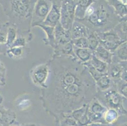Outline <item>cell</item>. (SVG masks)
Listing matches in <instances>:
<instances>
[{"label":"cell","mask_w":127,"mask_h":126,"mask_svg":"<svg viewBox=\"0 0 127 126\" xmlns=\"http://www.w3.org/2000/svg\"><path fill=\"white\" fill-rule=\"evenodd\" d=\"M15 105L20 110L28 109L32 105V100L29 93H23L19 95L15 99Z\"/></svg>","instance_id":"15"},{"label":"cell","mask_w":127,"mask_h":126,"mask_svg":"<svg viewBox=\"0 0 127 126\" xmlns=\"http://www.w3.org/2000/svg\"><path fill=\"white\" fill-rule=\"evenodd\" d=\"M73 52L76 58L83 64L89 62L93 55V51L88 48H78L73 46Z\"/></svg>","instance_id":"13"},{"label":"cell","mask_w":127,"mask_h":126,"mask_svg":"<svg viewBox=\"0 0 127 126\" xmlns=\"http://www.w3.org/2000/svg\"><path fill=\"white\" fill-rule=\"evenodd\" d=\"M37 0H0L6 16L10 25L15 26L17 34L32 33V16Z\"/></svg>","instance_id":"3"},{"label":"cell","mask_w":127,"mask_h":126,"mask_svg":"<svg viewBox=\"0 0 127 126\" xmlns=\"http://www.w3.org/2000/svg\"><path fill=\"white\" fill-rule=\"evenodd\" d=\"M33 38H34V35L32 33L25 35L17 34V38L11 47H25L30 42L32 41Z\"/></svg>","instance_id":"24"},{"label":"cell","mask_w":127,"mask_h":126,"mask_svg":"<svg viewBox=\"0 0 127 126\" xmlns=\"http://www.w3.org/2000/svg\"><path fill=\"white\" fill-rule=\"evenodd\" d=\"M122 4H125V5H127V0H119Z\"/></svg>","instance_id":"34"},{"label":"cell","mask_w":127,"mask_h":126,"mask_svg":"<svg viewBox=\"0 0 127 126\" xmlns=\"http://www.w3.org/2000/svg\"><path fill=\"white\" fill-rule=\"evenodd\" d=\"M7 48L5 46H0V54H5Z\"/></svg>","instance_id":"33"},{"label":"cell","mask_w":127,"mask_h":126,"mask_svg":"<svg viewBox=\"0 0 127 126\" xmlns=\"http://www.w3.org/2000/svg\"><path fill=\"white\" fill-rule=\"evenodd\" d=\"M118 117V111L113 108H108L104 114V119L108 123H112L117 119Z\"/></svg>","instance_id":"28"},{"label":"cell","mask_w":127,"mask_h":126,"mask_svg":"<svg viewBox=\"0 0 127 126\" xmlns=\"http://www.w3.org/2000/svg\"><path fill=\"white\" fill-rule=\"evenodd\" d=\"M6 68L4 66L1 59H0V82L4 85H6Z\"/></svg>","instance_id":"32"},{"label":"cell","mask_w":127,"mask_h":126,"mask_svg":"<svg viewBox=\"0 0 127 126\" xmlns=\"http://www.w3.org/2000/svg\"><path fill=\"white\" fill-rule=\"evenodd\" d=\"M115 83V86L117 92L121 95L127 98V82L126 81H123L122 79H119Z\"/></svg>","instance_id":"29"},{"label":"cell","mask_w":127,"mask_h":126,"mask_svg":"<svg viewBox=\"0 0 127 126\" xmlns=\"http://www.w3.org/2000/svg\"><path fill=\"white\" fill-rule=\"evenodd\" d=\"M17 36V28L12 25L9 24L7 29V35H6V41L5 46L6 48H9L12 46Z\"/></svg>","instance_id":"26"},{"label":"cell","mask_w":127,"mask_h":126,"mask_svg":"<svg viewBox=\"0 0 127 126\" xmlns=\"http://www.w3.org/2000/svg\"><path fill=\"white\" fill-rule=\"evenodd\" d=\"M49 74L48 62L42 63L32 68L29 72L30 78L32 83L39 88H44Z\"/></svg>","instance_id":"6"},{"label":"cell","mask_w":127,"mask_h":126,"mask_svg":"<svg viewBox=\"0 0 127 126\" xmlns=\"http://www.w3.org/2000/svg\"><path fill=\"white\" fill-rule=\"evenodd\" d=\"M127 60V43L125 42L120 45L113 53L112 61L121 62Z\"/></svg>","instance_id":"18"},{"label":"cell","mask_w":127,"mask_h":126,"mask_svg":"<svg viewBox=\"0 0 127 126\" xmlns=\"http://www.w3.org/2000/svg\"><path fill=\"white\" fill-rule=\"evenodd\" d=\"M121 19L106 0H95L85 10L83 18H75L96 33L113 29Z\"/></svg>","instance_id":"2"},{"label":"cell","mask_w":127,"mask_h":126,"mask_svg":"<svg viewBox=\"0 0 127 126\" xmlns=\"http://www.w3.org/2000/svg\"><path fill=\"white\" fill-rule=\"evenodd\" d=\"M15 119V115L13 112L6 110L0 105V124H11Z\"/></svg>","instance_id":"23"},{"label":"cell","mask_w":127,"mask_h":126,"mask_svg":"<svg viewBox=\"0 0 127 126\" xmlns=\"http://www.w3.org/2000/svg\"><path fill=\"white\" fill-rule=\"evenodd\" d=\"M35 27L41 28V29L45 32L46 37L43 39V42L46 46H51L53 49L55 48L56 42L55 38V27L45 25L43 24H39Z\"/></svg>","instance_id":"12"},{"label":"cell","mask_w":127,"mask_h":126,"mask_svg":"<svg viewBox=\"0 0 127 126\" xmlns=\"http://www.w3.org/2000/svg\"><path fill=\"white\" fill-rule=\"evenodd\" d=\"M4 86V84H3L1 82H0V86Z\"/></svg>","instance_id":"36"},{"label":"cell","mask_w":127,"mask_h":126,"mask_svg":"<svg viewBox=\"0 0 127 126\" xmlns=\"http://www.w3.org/2000/svg\"><path fill=\"white\" fill-rule=\"evenodd\" d=\"M97 34L100 45L111 53L114 52L122 44L127 42L120 39L113 28L102 33H97Z\"/></svg>","instance_id":"8"},{"label":"cell","mask_w":127,"mask_h":126,"mask_svg":"<svg viewBox=\"0 0 127 126\" xmlns=\"http://www.w3.org/2000/svg\"><path fill=\"white\" fill-rule=\"evenodd\" d=\"M127 17L122 18L120 22L113 28L119 37L123 41H127Z\"/></svg>","instance_id":"22"},{"label":"cell","mask_w":127,"mask_h":126,"mask_svg":"<svg viewBox=\"0 0 127 126\" xmlns=\"http://www.w3.org/2000/svg\"><path fill=\"white\" fill-rule=\"evenodd\" d=\"M25 47H9L6 50L5 55L8 57L13 59H22L27 54L25 51Z\"/></svg>","instance_id":"20"},{"label":"cell","mask_w":127,"mask_h":126,"mask_svg":"<svg viewBox=\"0 0 127 126\" xmlns=\"http://www.w3.org/2000/svg\"><path fill=\"white\" fill-rule=\"evenodd\" d=\"M95 97L106 108H113L117 111L125 112L124 106L127 105V98L117 92L115 86L106 91L97 92Z\"/></svg>","instance_id":"4"},{"label":"cell","mask_w":127,"mask_h":126,"mask_svg":"<svg viewBox=\"0 0 127 126\" xmlns=\"http://www.w3.org/2000/svg\"><path fill=\"white\" fill-rule=\"evenodd\" d=\"M88 109L92 112V116L94 119H95L97 117L98 115L104 114L107 108L102 105L95 97H94L88 103Z\"/></svg>","instance_id":"14"},{"label":"cell","mask_w":127,"mask_h":126,"mask_svg":"<svg viewBox=\"0 0 127 126\" xmlns=\"http://www.w3.org/2000/svg\"><path fill=\"white\" fill-rule=\"evenodd\" d=\"M95 1V0H77L75 18H77V19L83 18L85 10Z\"/></svg>","instance_id":"19"},{"label":"cell","mask_w":127,"mask_h":126,"mask_svg":"<svg viewBox=\"0 0 127 126\" xmlns=\"http://www.w3.org/2000/svg\"><path fill=\"white\" fill-rule=\"evenodd\" d=\"M3 96L1 95V94L0 93V105H1V103H3Z\"/></svg>","instance_id":"35"},{"label":"cell","mask_w":127,"mask_h":126,"mask_svg":"<svg viewBox=\"0 0 127 126\" xmlns=\"http://www.w3.org/2000/svg\"><path fill=\"white\" fill-rule=\"evenodd\" d=\"M108 4L114 9L115 13L120 18L127 17V5L122 4L119 0H106Z\"/></svg>","instance_id":"21"},{"label":"cell","mask_w":127,"mask_h":126,"mask_svg":"<svg viewBox=\"0 0 127 126\" xmlns=\"http://www.w3.org/2000/svg\"><path fill=\"white\" fill-rule=\"evenodd\" d=\"M93 55L99 60L106 62L108 64H110L112 61L113 53L110 52L100 44L93 51Z\"/></svg>","instance_id":"16"},{"label":"cell","mask_w":127,"mask_h":126,"mask_svg":"<svg viewBox=\"0 0 127 126\" xmlns=\"http://www.w3.org/2000/svg\"><path fill=\"white\" fill-rule=\"evenodd\" d=\"M95 83L97 92H103L115 86V83L111 79L108 74L103 75Z\"/></svg>","instance_id":"17"},{"label":"cell","mask_w":127,"mask_h":126,"mask_svg":"<svg viewBox=\"0 0 127 126\" xmlns=\"http://www.w3.org/2000/svg\"><path fill=\"white\" fill-rule=\"evenodd\" d=\"M89 62L98 72H99L102 75L107 74L108 69V64L107 63L99 60L94 55H92V58Z\"/></svg>","instance_id":"25"},{"label":"cell","mask_w":127,"mask_h":126,"mask_svg":"<svg viewBox=\"0 0 127 126\" xmlns=\"http://www.w3.org/2000/svg\"><path fill=\"white\" fill-rule=\"evenodd\" d=\"M126 71H127V61H111L110 64H108L107 74L109 75L113 82H115L119 79H121L122 74Z\"/></svg>","instance_id":"9"},{"label":"cell","mask_w":127,"mask_h":126,"mask_svg":"<svg viewBox=\"0 0 127 126\" xmlns=\"http://www.w3.org/2000/svg\"><path fill=\"white\" fill-rule=\"evenodd\" d=\"M52 6V0H37L32 16V28L43 23Z\"/></svg>","instance_id":"7"},{"label":"cell","mask_w":127,"mask_h":126,"mask_svg":"<svg viewBox=\"0 0 127 126\" xmlns=\"http://www.w3.org/2000/svg\"><path fill=\"white\" fill-rule=\"evenodd\" d=\"M48 62L49 76L39 97L47 110L55 114L68 112L88 104L95 97V81L76 57H51Z\"/></svg>","instance_id":"1"},{"label":"cell","mask_w":127,"mask_h":126,"mask_svg":"<svg viewBox=\"0 0 127 126\" xmlns=\"http://www.w3.org/2000/svg\"><path fill=\"white\" fill-rule=\"evenodd\" d=\"M9 22L0 24V46H5L6 41V35H7L8 26Z\"/></svg>","instance_id":"31"},{"label":"cell","mask_w":127,"mask_h":126,"mask_svg":"<svg viewBox=\"0 0 127 126\" xmlns=\"http://www.w3.org/2000/svg\"><path fill=\"white\" fill-rule=\"evenodd\" d=\"M87 38L88 39L89 49L91 50L94 51L98 47V46L100 44H99V40L97 36V33L91 30L88 37Z\"/></svg>","instance_id":"27"},{"label":"cell","mask_w":127,"mask_h":126,"mask_svg":"<svg viewBox=\"0 0 127 126\" xmlns=\"http://www.w3.org/2000/svg\"><path fill=\"white\" fill-rule=\"evenodd\" d=\"M71 43L73 46L78 48H88L89 49L88 39L87 37H81L78 39H72Z\"/></svg>","instance_id":"30"},{"label":"cell","mask_w":127,"mask_h":126,"mask_svg":"<svg viewBox=\"0 0 127 126\" xmlns=\"http://www.w3.org/2000/svg\"><path fill=\"white\" fill-rule=\"evenodd\" d=\"M77 0H62L60 24L65 30H71L75 18Z\"/></svg>","instance_id":"5"},{"label":"cell","mask_w":127,"mask_h":126,"mask_svg":"<svg viewBox=\"0 0 127 126\" xmlns=\"http://www.w3.org/2000/svg\"><path fill=\"white\" fill-rule=\"evenodd\" d=\"M91 30L85 25L75 20L71 29V40L81 37H87Z\"/></svg>","instance_id":"11"},{"label":"cell","mask_w":127,"mask_h":126,"mask_svg":"<svg viewBox=\"0 0 127 126\" xmlns=\"http://www.w3.org/2000/svg\"><path fill=\"white\" fill-rule=\"evenodd\" d=\"M55 38L56 45H64L71 41V30L64 29L60 22L55 26Z\"/></svg>","instance_id":"10"}]
</instances>
